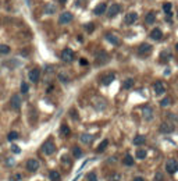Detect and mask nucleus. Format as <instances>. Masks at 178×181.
Instances as JSON below:
<instances>
[{"label":"nucleus","mask_w":178,"mask_h":181,"mask_svg":"<svg viewBox=\"0 0 178 181\" xmlns=\"http://www.w3.org/2000/svg\"><path fill=\"white\" fill-rule=\"evenodd\" d=\"M28 77H29V81L31 82H38L40 78V71L39 68H32L29 71V74H28Z\"/></svg>","instance_id":"11"},{"label":"nucleus","mask_w":178,"mask_h":181,"mask_svg":"<svg viewBox=\"0 0 178 181\" xmlns=\"http://www.w3.org/2000/svg\"><path fill=\"white\" fill-rule=\"evenodd\" d=\"M153 90L156 95H163L166 92V85L163 81H156L153 84Z\"/></svg>","instance_id":"7"},{"label":"nucleus","mask_w":178,"mask_h":181,"mask_svg":"<svg viewBox=\"0 0 178 181\" xmlns=\"http://www.w3.org/2000/svg\"><path fill=\"white\" fill-rule=\"evenodd\" d=\"M150 52H152V45H149V43H141L139 45V48H138L139 56H148Z\"/></svg>","instance_id":"6"},{"label":"nucleus","mask_w":178,"mask_h":181,"mask_svg":"<svg viewBox=\"0 0 178 181\" xmlns=\"http://www.w3.org/2000/svg\"><path fill=\"white\" fill-rule=\"evenodd\" d=\"M135 155H136V157H138V159H145L146 155H148V153H146L145 149H138Z\"/></svg>","instance_id":"31"},{"label":"nucleus","mask_w":178,"mask_h":181,"mask_svg":"<svg viewBox=\"0 0 178 181\" xmlns=\"http://www.w3.org/2000/svg\"><path fill=\"white\" fill-rule=\"evenodd\" d=\"M107 146H109V139H103V141H102V144H100L99 146H97V149H96V151L100 153V152H103L106 148H107Z\"/></svg>","instance_id":"29"},{"label":"nucleus","mask_w":178,"mask_h":181,"mask_svg":"<svg viewBox=\"0 0 178 181\" xmlns=\"http://www.w3.org/2000/svg\"><path fill=\"white\" fill-rule=\"evenodd\" d=\"M171 105V100H170V98H164L161 102H160V106L161 107H166V106H170Z\"/></svg>","instance_id":"35"},{"label":"nucleus","mask_w":178,"mask_h":181,"mask_svg":"<svg viewBox=\"0 0 178 181\" xmlns=\"http://www.w3.org/2000/svg\"><path fill=\"white\" fill-rule=\"evenodd\" d=\"M104 36H106V39L109 40V42L112 43V45H114V46H120V45H121V40L118 39V38L114 35V33H110V32H107Z\"/></svg>","instance_id":"13"},{"label":"nucleus","mask_w":178,"mask_h":181,"mask_svg":"<svg viewBox=\"0 0 178 181\" xmlns=\"http://www.w3.org/2000/svg\"><path fill=\"white\" fill-rule=\"evenodd\" d=\"M21 178H22L21 174H15L14 177H13V180H17V181H18V180H21Z\"/></svg>","instance_id":"43"},{"label":"nucleus","mask_w":178,"mask_h":181,"mask_svg":"<svg viewBox=\"0 0 178 181\" xmlns=\"http://www.w3.org/2000/svg\"><path fill=\"white\" fill-rule=\"evenodd\" d=\"M55 11H56V6H53V4H47V6L45 7V13H46V14H53Z\"/></svg>","instance_id":"32"},{"label":"nucleus","mask_w":178,"mask_h":181,"mask_svg":"<svg viewBox=\"0 0 178 181\" xmlns=\"http://www.w3.org/2000/svg\"><path fill=\"white\" fill-rule=\"evenodd\" d=\"M73 155H74V157H81L82 156V149L78 148V146H74L73 148Z\"/></svg>","instance_id":"33"},{"label":"nucleus","mask_w":178,"mask_h":181,"mask_svg":"<svg viewBox=\"0 0 178 181\" xmlns=\"http://www.w3.org/2000/svg\"><path fill=\"white\" fill-rule=\"evenodd\" d=\"M42 152L45 155H47V156H50V155H53L56 152V145L53 144V141H46L45 144H43L42 146Z\"/></svg>","instance_id":"1"},{"label":"nucleus","mask_w":178,"mask_h":181,"mask_svg":"<svg viewBox=\"0 0 178 181\" xmlns=\"http://www.w3.org/2000/svg\"><path fill=\"white\" fill-rule=\"evenodd\" d=\"M7 164H9V166H13V164H14V160H13V159H7Z\"/></svg>","instance_id":"44"},{"label":"nucleus","mask_w":178,"mask_h":181,"mask_svg":"<svg viewBox=\"0 0 178 181\" xmlns=\"http://www.w3.org/2000/svg\"><path fill=\"white\" fill-rule=\"evenodd\" d=\"M170 59H171V53H170V52L163 50L161 53H160V60L161 61H169Z\"/></svg>","instance_id":"27"},{"label":"nucleus","mask_w":178,"mask_h":181,"mask_svg":"<svg viewBox=\"0 0 178 181\" xmlns=\"http://www.w3.org/2000/svg\"><path fill=\"white\" fill-rule=\"evenodd\" d=\"M114 78H116V74L114 72H110V74H107V75H104L102 78V84L103 85H110L113 81H114Z\"/></svg>","instance_id":"19"},{"label":"nucleus","mask_w":178,"mask_h":181,"mask_svg":"<svg viewBox=\"0 0 178 181\" xmlns=\"http://www.w3.org/2000/svg\"><path fill=\"white\" fill-rule=\"evenodd\" d=\"M142 116H143V118L146 121H152V118H153V109L150 106H145L142 109Z\"/></svg>","instance_id":"9"},{"label":"nucleus","mask_w":178,"mask_h":181,"mask_svg":"<svg viewBox=\"0 0 178 181\" xmlns=\"http://www.w3.org/2000/svg\"><path fill=\"white\" fill-rule=\"evenodd\" d=\"M132 142H134V145H138V146H139V145H143V144L146 142V137H143V135H136L135 138H134Z\"/></svg>","instance_id":"24"},{"label":"nucleus","mask_w":178,"mask_h":181,"mask_svg":"<svg viewBox=\"0 0 178 181\" xmlns=\"http://www.w3.org/2000/svg\"><path fill=\"white\" fill-rule=\"evenodd\" d=\"M136 20H138V14H136V13H128V14L125 15V18H124V21H125L127 25H132Z\"/></svg>","instance_id":"15"},{"label":"nucleus","mask_w":178,"mask_h":181,"mask_svg":"<svg viewBox=\"0 0 178 181\" xmlns=\"http://www.w3.org/2000/svg\"><path fill=\"white\" fill-rule=\"evenodd\" d=\"M10 46L9 45H4V43H0V56H4V54H9L10 53Z\"/></svg>","instance_id":"26"},{"label":"nucleus","mask_w":178,"mask_h":181,"mask_svg":"<svg viewBox=\"0 0 178 181\" xmlns=\"http://www.w3.org/2000/svg\"><path fill=\"white\" fill-rule=\"evenodd\" d=\"M60 134L63 137H68L70 135V127L67 125V124H63V125L60 127Z\"/></svg>","instance_id":"28"},{"label":"nucleus","mask_w":178,"mask_h":181,"mask_svg":"<svg viewBox=\"0 0 178 181\" xmlns=\"http://www.w3.org/2000/svg\"><path fill=\"white\" fill-rule=\"evenodd\" d=\"M145 21H146V24H153L154 21H156V14H154L153 11H149L148 14L145 15Z\"/></svg>","instance_id":"22"},{"label":"nucleus","mask_w":178,"mask_h":181,"mask_svg":"<svg viewBox=\"0 0 178 181\" xmlns=\"http://www.w3.org/2000/svg\"><path fill=\"white\" fill-rule=\"evenodd\" d=\"M159 131H160L161 134H171L172 131H174V125H172L170 121H164V123L160 124Z\"/></svg>","instance_id":"4"},{"label":"nucleus","mask_w":178,"mask_h":181,"mask_svg":"<svg viewBox=\"0 0 178 181\" xmlns=\"http://www.w3.org/2000/svg\"><path fill=\"white\" fill-rule=\"evenodd\" d=\"M11 151L14 152V153H20L21 149H20V146H17V145H11Z\"/></svg>","instance_id":"41"},{"label":"nucleus","mask_w":178,"mask_h":181,"mask_svg":"<svg viewBox=\"0 0 178 181\" xmlns=\"http://www.w3.org/2000/svg\"><path fill=\"white\" fill-rule=\"evenodd\" d=\"M120 180H121L120 173H114V174H112L110 175V178H109V181H120Z\"/></svg>","instance_id":"34"},{"label":"nucleus","mask_w":178,"mask_h":181,"mask_svg":"<svg viewBox=\"0 0 178 181\" xmlns=\"http://www.w3.org/2000/svg\"><path fill=\"white\" fill-rule=\"evenodd\" d=\"M132 181H145V180H143V177H135Z\"/></svg>","instance_id":"46"},{"label":"nucleus","mask_w":178,"mask_h":181,"mask_svg":"<svg viewBox=\"0 0 178 181\" xmlns=\"http://www.w3.org/2000/svg\"><path fill=\"white\" fill-rule=\"evenodd\" d=\"M150 38L154 40H160L161 38H163V32H161V29L160 28H154L153 31L150 32Z\"/></svg>","instance_id":"17"},{"label":"nucleus","mask_w":178,"mask_h":181,"mask_svg":"<svg viewBox=\"0 0 178 181\" xmlns=\"http://www.w3.org/2000/svg\"><path fill=\"white\" fill-rule=\"evenodd\" d=\"M106 11H107V6H106L104 3L97 4V6L95 7V10H93V13H95L96 15H102V14H104Z\"/></svg>","instance_id":"18"},{"label":"nucleus","mask_w":178,"mask_h":181,"mask_svg":"<svg viewBox=\"0 0 178 181\" xmlns=\"http://www.w3.org/2000/svg\"><path fill=\"white\" fill-rule=\"evenodd\" d=\"M177 17H178V14H177Z\"/></svg>","instance_id":"49"},{"label":"nucleus","mask_w":178,"mask_h":181,"mask_svg":"<svg viewBox=\"0 0 178 181\" xmlns=\"http://www.w3.org/2000/svg\"><path fill=\"white\" fill-rule=\"evenodd\" d=\"M85 29H86L88 32H93L95 25H93V24H86V25H85Z\"/></svg>","instance_id":"40"},{"label":"nucleus","mask_w":178,"mask_h":181,"mask_svg":"<svg viewBox=\"0 0 178 181\" xmlns=\"http://www.w3.org/2000/svg\"><path fill=\"white\" fill-rule=\"evenodd\" d=\"M59 79H60L61 82H64V84H66V82H68V77L64 75V74H59Z\"/></svg>","instance_id":"39"},{"label":"nucleus","mask_w":178,"mask_h":181,"mask_svg":"<svg viewBox=\"0 0 178 181\" xmlns=\"http://www.w3.org/2000/svg\"><path fill=\"white\" fill-rule=\"evenodd\" d=\"M39 169V162H38L36 159H29L27 162V170L31 173L33 171H36V170Z\"/></svg>","instance_id":"10"},{"label":"nucleus","mask_w":178,"mask_h":181,"mask_svg":"<svg viewBox=\"0 0 178 181\" xmlns=\"http://www.w3.org/2000/svg\"><path fill=\"white\" fill-rule=\"evenodd\" d=\"M93 105H95V109H96L97 112H102V110H104V109L107 107V103H106V100L102 99V98H97V99H95Z\"/></svg>","instance_id":"12"},{"label":"nucleus","mask_w":178,"mask_h":181,"mask_svg":"<svg viewBox=\"0 0 178 181\" xmlns=\"http://www.w3.org/2000/svg\"><path fill=\"white\" fill-rule=\"evenodd\" d=\"M20 134L17 133V131H11V133H9V135H7V139L9 141H15V139H18Z\"/></svg>","instance_id":"30"},{"label":"nucleus","mask_w":178,"mask_h":181,"mask_svg":"<svg viewBox=\"0 0 178 181\" xmlns=\"http://www.w3.org/2000/svg\"><path fill=\"white\" fill-rule=\"evenodd\" d=\"M154 181H164V175L161 174V173H156V175H154Z\"/></svg>","instance_id":"38"},{"label":"nucleus","mask_w":178,"mask_h":181,"mask_svg":"<svg viewBox=\"0 0 178 181\" xmlns=\"http://www.w3.org/2000/svg\"><path fill=\"white\" fill-rule=\"evenodd\" d=\"M11 107L14 109V110H18L20 107H21V98L18 96V95H13L11 98Z\"/></svg>","instance_id":"16"},{"label":"nucleus","mask_w":178,"mask_h":181,"mask_svg":"<svg viewBox=\"0 0 178 181\" xmlns=\"http://www.w3.org/2000/svg\"><path fill=\"white\" fill-rule=\"evenodd\" d=\"M166 170L169 174H174L178 171V162L175 159H169L166 162Z\"/></svg>","instance_id":"2"},{"label":"nucleus","mask_w":178,"mask_h":181,"mask_svg":"<svg viewBox=\"0 0 178 181\" xmlns=\"http://www.w3.org/2000/svg\"><path fill=\"white\" fill-rule=\"evenodd\" d=\"M92 141H93V135H91L89 133L81 134V142L82 144H91Z\"/></svg>","instance_id":"20"},{"label":"nucleus","mask_w":178,"mask_h":181,"mask_svg":"<svg viewBox=\"0 0 178 181\" xmlns=\"http://www.w3.org/2000/svg\"><path fill=\"white\" fill-rule=\"evenodd\" d=\"M59 2H60L61 4H66V3H67V0H59Z\"/></svg>","instance_id":"47"},{"label":"nucleus","mask_w":178,"mask_h":181,"mask_svg":"<svg viewBox=\"0 0 178 181\" xmlns=\"http://www.w3.org/2000/svg\"><path fill=\"white\" fill-rule=\"evenodd\" d=\"M60 57H61V60L66 61V63H71V61L74 60V57H75V56H74V52L71 50V49L66 48L63 52H61Z\"/></svg>","instance_id":"3"},{"label":"nucleus","mask_w":178,"mask_h":181,"mask_svg":"<svg viewBox=\"0 0 178 181\" xmlns=\"http://www.w3.org/2000/svg\"><path fill=\"white\" fill-rule=\"evenodd\" d=\"M86 180L88 181H97V177L95 173H89V174H86Z\"/></svg>","instance_id":"36"},{"label":"nucleus","mask_w":178,"mask_h":181,"mask_svg":"<svg viewBox=\"0 0 178 181\" xmlns=\"http://www.w3.org/2000/svg\"><path fill=\"white\" fill-rule=\"evenodd\" d=\"M134 84H135L134 78H127L123 81V88L124 89H131V88H134Z\"/></svg>","instance_id":"23"},{"label":"nucleus","mask_w":178,"mask_h":181,"mask_svg":"<svg viewBox=\"0 0 178 181\" xmlns=\"http://www.w3.org/2000/svg\"><path fill=\"white\" fill-rule=\"evenodd\" d=\"M79 63H81L82 66H86V64H88V61L85 60V59H81V60H79Z\"/></svg>","instance_id":"45"},{"label":"nucleus","mask_w":178,"mask_h":181,"mask_svg":"<svg viewBox=\"0 0 178 181\" xmlns=\"http://www.w3.org/2000/svg\"><path fill=\"white\" fill-rule=\"evenodd\" d=\"M123 164L124 166H128V167L134 166V157L131 156V155H125V156L123 157Z\"/></svg>","instance_id":"21"},{"label":"nucleus","mask_w":178,"mask_h":181,"mask_svg":"<svg viewBox=\"0 0 178 181\" xmlns=\"http://www.w3.org/2000/svg\"><path fill=\"white\" fill-rule=\"evenodd\" d=\"M70 114H71V117H73L74 120H78V114H77V112L74 110V109L71 110V112H70Z\"/></svg>","instance_id":"42"},{"label":"nucleus","mask_w":178,"mask_h":181,"mask_svg":"<svg viewBox=\"0 0 178 181\" xmlns=\"http://www.w3.org/2000/svg\"><path fill=\"white\" fill-rule=\"evenodd\" d=\"M28 89H29L28 84H27V82H22V84H21V92H22V94H27Z\"/></svg>","instance_id":"37"},{"label":"nucleus","mask_w":178,"mask_h":181,"mask_svg":"<svg viewBox=\"0 0 178 181\" xmlns=\"http://www.w3.org/2000/svg\"><path fill=\"white\" fill-rule=\"evenodd\" d=\"M109 59H110V56L106 52H102V53H97L96 54V63L97 64H104V63H107L109 61Z\"/></svg>","instance_id":"14"},{"label":"nucleus","mask_w":178,"mask_h":181,"mask_svg":"<svg viewBox=\"0 0 178 181\" xmlns=\"http://www.w3.org/2000/svg\"><path fill=\"white\" fill-rule=\"evenodd\" d=\"M120 11H121V6L118 3H114V4H112V6L107 9V17H109V18H114Z\"/></svg>","instance_id":"5"},{"label":"nucleus","mask_w":178,"mask_h":181,"mask_svg":"<svg viewBox=\"0 0 178 181\" xmlns=\"http://www.w3.org/2000/svg\"><path fill=\"white\" fill-rule=\"evenodd\" d=\"M73 14H71V13L70 11H64V13H61V15L60 17H59V22H60V24H68V22H71L73 21Z\"/></svg>","instance_id":"8"},{"label":"nucleus","mask_w":178,"mask_h":181,"mask_svg":"<svg viewBox=\"0 0 178 181\" xmlns=\"http://www.w3.org/2000/svg\"><path fill=\"white\" fill-rule=\"evenodd\" d=\"M175 49H177V50H178V43H177V45H175Z\"/></svg>","instance_id":"48"},{"label":"nucleus","mask_w":178,"mask_h":181,"mask_svg":"<svg viewBox=\"0 0 178 181\" xmlns=\"http://www.w3.org/2000/svg\"><path fill=\"white\" fill-rule=\"evenodd\" d=\"M49 178H50V181H60V173L56 171V170H51L49 173Z\"/></svg>","instance_id":"25"}]
</instances>
